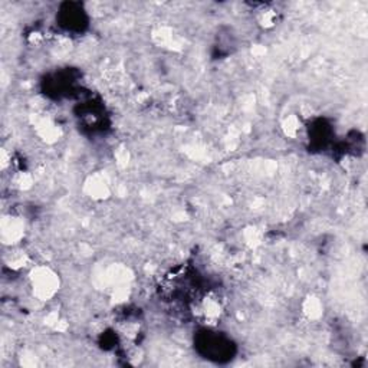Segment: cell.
Returning a JSON list of instances; mask_svg holds the SVG:
<instances>
[{
    "label": "cell",
    "mask_w": 368,
    "mask_h": 368,
    "mask_svg": "<svg viewBox=\"0 0 368 368\" xmlns=\"http://www.w3.org/2000/svg\"><path fill=\"white\" fill-rule=\"evenodd\" d=\"M30 283L33 295H36L39 299L47 301L57 294L59 279L49 268H36L30 275Z\"/></svg>",
    "instance_id": "6da1fadb"
},
{
    "label": "cell",
    "mask_w": 368,
    "mask_h": 368,
    "mask_svg": "<svg viewBox=\"0 0 368 368\" xmlns=\"http://www.w3.org/2000/svg\"><path fill=\"white\" fill-rule=\"evenodd\" d=\"M223 314V307L218 295L209 294L200 302V315L209 324H216Z\"/></svg>",
    "instance_id": "7a4b0ae2"
}]
</instances>
